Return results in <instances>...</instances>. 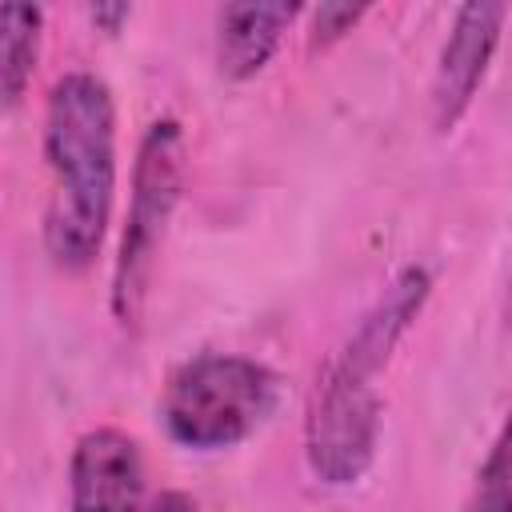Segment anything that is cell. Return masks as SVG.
I'll use <instances>...</instances> for the list:
<instances>
[{"label":"cell","instance_id":"obj_1","mask_svg":"<svg viewBox=\"0 0 512 512\" xmlns=\"http://www.w3.org/2000/svg\"><path fill=\"white\" fill-rule=\"evenodd\" d=\"M48 208L44 248L60 272H88L104 248L116 200V96L104 76L72 68L44 104Z\"/></svg>","mask_w":512,"mask_h":512},{"label":"cell","instance_id":"obj_2","mask_svg":"<svg viewBox=\"0 0 512 512\" xmlns=\"http://www.w3.org/2000/svg\"><path fill=\"white\" fill-rule=\"evenodd\" d=\"M280 400V376L240 352H200L176 364L160 392V428L188 452H220L244 444L268 424Z\"/></svg>","mask_w":512,"mask_h":512},{"label":"cell","instance_id":"obj_3","mask_svg":"<svg viewBox=\"0 0 512 512\" xmlns=\"http://www.w3.org/2000/svg\"><path fill=\"white\" fill-rule=\"evenodd\" d=\"M184 164H188V148L180 120L172 116L152 120L136 144L132 192H128V212H124L120 248L112 264V292H108L112 316L124 332H136L144 320L160 248L184 196Z\"/></svg>","mask_w":512,"mask_h":512},{"label":"cell","instance_id":"obj_4","mask_svg":"<svg viewBox=\"0 0 512 512\" xmlns=\"http://www.w3.org/2000/svg\"><path fill=\"white\" fill-rule=\"evenodd\" d=\"M384 404L368 376H356L336 356L316 372L304 408V460L328 488H352L376 460Z\"/></svg>","mask_w":512,"mask_h":512},{"label":"cell","instance_id":"obj_5","mask_svg":"<svg viewBox=\"0 0 512 512\" xmlns=\"http://www.w3.org/2000/svg\"><path fill=\"white\" fill-rule=\"evenodd\" d=\"M504 20H508V8L496 0H468L456 8L448 36L440 44L436 76H432V128L436 132H452L468 116L492 68V56L500 48Z\"/></svg>","mask_w":512,"mask_h":512},{"label":"cell","instance_id":"obj_6","mask_svg":"<svg viewBox=\"0 0 512 512\" xmlns=\"http://www.w3.org/2000/svg\"><path fill=\"white\" fill-rule=\"evenodd\" d=\"M144 452L124 428H88L68 460L72 512H144Z\"/></svg>","mask_w":512,"mask_h":512},{"label":"cell","instance_id":"obj_7","mask_svg":"<svg viewBox=\"0 0 512 512\" xmlns=\"http://www.w3.org/2000/svg\"><path fill=\"white\" fill-rule=\"evenodd\" d=\"M428 296H432V272L424 264L400 268L396 280L380 292V300L356 320V328L344 340V348L336 352V360L344 368H352L356 376L376 380L384 372V364L392 360L396 344L404 340V332L412 328V320L424 312Z\"/></svg>","mask_w":512,"mask_h":512},{"label":"cell","instance_id":"obj_8","mask_svg":"<svg viewBox=\"0 0 512 512\" xmlns=\"http://www.w3.org/2000/svg\"><path fill=\"white\" fill-rule=\"evenodd\" d=\"M300 16L296 4H224L216 16V68L228 80H252L276 56L284 32Z\"/></svg>","mask_w":512,"mask_h":512},{"label":"cell","instance_id":"obj_9","mask_svg":"<svg viewBox=\"0 0 512 512\" xmlns=\"http://www.w3.org/2000/svg\"><path fill=\"white\" fill-rule=\"evenodd\" d=\"M40 32H44V8L36 4H4L0 8V84H4V112H16L36 60H40Z\"/></svg>","mask_w":512,"mask_h":512},{"label":"cell","instance_id":"obj_10","mask_svg":"<svg viewBox=\"0 0 512 512\" xmlns=\"http://www.w3.org/2000/svg\"><path fill=\"white\" fill-rule=\"evenodd\" d=\"M468 512H512V412L504 416L500 432L492 436L480 468Z\"/></svg>","mask_w":512,"mask_h":512},{"label":"cell","instance_id":"obj_11","mask_svg":"<svg viewBox=\"0 0 512 512\" xmlns=\"http://www.w3.org/2000/svg\"><path fill=\"white\" fill-rule=\"evenodd\" d=\"M364 16H368V8H364V4H348V0L316 4V8H308V20H312L308 44H312V48H328V44L344 40V36H348Z\"/></svg>","mask_w":512,"mask_h":512},{"label":"cell","instance_id":"obj_12","mask_svg":"<svg viewBox=\"0 0 512 512\" xmlns=\"http://www.w3.org/2000/svg\"><path fill=\"white\" fill-rule=\"evenodd\" d=\"M88 20L100 28V32H120L128 20H132V4L124 0H112V4H88Z\"/></svg>","mask_w":512,"mask_h":512},{"label":"cell","instance_id":"obj_13","mask_svg":"<svg viewBox=\"0 0 512 512\" xmlns=\"http://www.w3.org/2000/svg\"><path fill=\"white\" fill-rule=\"evenodd\" d=\"M144 512H196V500H192L188 492L168 488V492H160L156 500H148V508H144Z\"/></svg>","mask_w":512,"mask_h":512},{"label":"cell","instance_id":"obj_14","mask_svg":"<svg viewBox=\"0 0 512 512\" xmlns=\"http://www.w3.org/2000/svg\"><path fill=\"white\" fill-rule=\"evenodd\" d=\"M504 316H508V328H512V284H508V304H504Z\"/></svg>","mask_w":512,"mask_h":512}]
</instances>
